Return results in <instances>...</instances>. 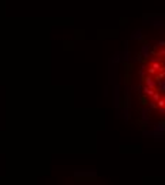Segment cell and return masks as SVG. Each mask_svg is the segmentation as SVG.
Segmentation results:
<instances>
[{
	"label": "cell",
	"mask_w": 165,
	"mask_h": 185,
	"mask_svg": "<svg viewBox=\"0 0 165 185\" xmlns=\"http://www.w3.org/2000/svg\"><path fill=\"white\" fill-rule=\"evenodd\" d=\"M140 91L147 107L165 118V40L150 51L142 63Z\"/></svg>",
	"instance_id": "6da1fadb"
}]
</instances>
